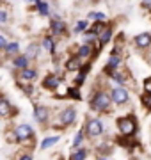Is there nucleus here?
Wrapping results in <instances>:
<instances>
[{
	"label": "nucleus",
	"instance_id": "obj_36",
	"mask_svg": "<svg viewBox=\"0 0 151 160\" xmlns=\"http://www.w3.org/2000/svg\"><path fill=\"white\" fill-rule=\"evenodd\" d=\"M27 2H30V4H37L39 0H27Z\"/></svg>",
	"mask_w": 151,
	"mask_h": 160
},
{
	"label": "nucleus",
	"instance_id": "obj_34",
	"mask_svg": "<svg viewBox=\"0 0 151 160\" xmlns=\"http://www.w3.org/2000/svg\"><path fill=\"white\" fill-rule=\"evenodd\" d=\"M6 46H7V39L0 34V50H6Z\"/></svg>",
	"mask_w": 151,
	"mask_h": 160
},
{
	"label": "nucleus",
	"instance_id": "obj_30",
	"mask_svg": "<svg viewBox=\"0 0 151 160\" xmlns=\"http://www.w3.org/2000/svg\"><path fill=\"white\" fill-rule=\"evenodd\" d=\"M14 160H32V155H30L29 151H25V153H23V151H20Z\"/></svg>",
	"mask_w": 151,
	"mask_h": 160
},
{
	"label": "nucleus",
	"instance_id": "obj_20",
	"mask_svg": "<svg viewBox=\"0 0 151 160\" xmlns=\"http://www.w3.org/2000/svg\"><path fill=\"white\" fill-rule=\"evenodd\" d=\"M36 11H37L39 16H48V14H50V6H48V2L39 0V2L36 4Z\"/></svg>",
	"mask_w": 151,
	"mask_h": 160
},
{
	"label": "nucleus",
	"instance_id": "obj_32",
	"mask_svg": "<svg viewBox=\"0 0 151 160\" xmlns=\"http://www.w3.org/2000/svg\"><path fill=\"white\" fill-rule=\"evenodd\" d=\"M142 87H144V92H149V94H151V77H149V78H146V80H144Z\"/></svg>",
	"mask_w": 151,
	"mask_h": 160
},
{
	"label": "nucleus",
	"instance_id": "obj_31",
	"mask_svg": "<svg viewBox=\"0 0 151 160\" xmlns=\"http://www.w3.org/2000/svg\"><path fill=\"white\" fill-rule=\"evenodd\" d=\"M7 20H9V12L6 9H0V23H7Z\"/></svg>",
	"mask_w": 151,
	"mask_h": 160
},
{
	"label": "nucleus",
	"instance_id": "obj_4",
	"mask_svg": "<svg viewBox=\"0 0 151 160\" xmlns=\"http://www.w3.org/2000/svg\"><path fill=\"white\" fill-rule=\"evenodd\" d=\"M76 119V110L73 109V107H68V109H64L61 114H59L57 118V123H55V126H62V128H66V126L73 125Z\"/></svg>",
	"mask_w": 151,
	"mask_h": 160
},
{
	"label": "nucleus",
	"instance_id": "obj_38",
	"mask_svg": "<svg viewBox=\"0 0 151 160\" xmlns=\"http://www.w3.org/2000/svg\"><path fill=\"white\" fill-rule=\"evenodd\" d=\"M0 100H2V96H0Z\"/></svg>",
	"mask_w": 151,
	"mask_h": 160
},
{
	"label": "nucleus",
	"instance_id": "obj_23",
	"mask_svg": "<svg viewBox=\"0 0 151 160\" xmlns=\"http://www.w3.org/2000/svg\"><path fill=\"white\" fill-rule=\"evenodd\" d=\"M39 45H36V43H32V45L29 46V48H27V53H25V55H27V57L29 59H37L39 57Z\"/></svg>",
	"mask_w": 151,
	"mask_h": 160
},
{
	"label": "nucleus",
	"instance_id": "obj_24",
	"mask_svg": "<svg viewBox=\"0 0 151 160\" xmlns=\"http://www.w3.org/2000/svg\"><path fill=\"white\" fill-rule=\"evenodd\" d=\"M110 78L116 82L117 86H123V84H124V82L128 80V77H126L124 73H121V71H114V73L110 75Z\"/></svg>",
	"mask_w": 151,
	"mask_h": 160
},
{
	"label": "nucleus",
	"instance_id": "obj_21",
	"mask_svg": "<svg viewBox=\"0 0 151 160\" xmlns=\"http://www.w3.org/2000/svg\"><path fill=\"white\" fill-rule=\"evenodd\" d=\"M87 158V149L85 148H80V149H73L70 160H85Z\"/></svg>",
	"mask_w": 151,
	"mask_h": 160
},
{
	"label": "nucleus",
	"instance_id": "obj_12",
	"mask_svg": "<svg viewBox=\"0 0 151 160\" xmlns=\"http://www.w3.org/2000/svg\"><path fill=\"white\" fill-rule=\"evenodd\" d=\"M84 66V59H80L78 55H73L66 61V71H80Z\"/></svg>",
	"mask_w": 151,
	"mask_h": 160
},
{
	"label": "nucleus",
	"instance_id": "obj_26",
	"mask_svg": "<svg viewBox=\"0 0 151 160\" xmlns=\"http://www.w3.org/2000/svg\"><path fill=\"white\" fill-rule=\"evenodd\" d=\"M87 25H89V23L85 22V20H78V22L75 23L73 32H75V34H82V32H85V30H87Z\"/></svg>",
	"mask_w": 151,
	"mask_h": 160
},
{
	"label": "nucleus",
	"instance_id": "obj_10",
	"mask_svg": "<svg viewBox=\"0 0 151 160\" xmlns=\"http://www.w3.org/2000/svg\"><path fill=\"white\" fill-rule=\"evenodd\" d=\"M59 86H61V77L59 75H46L45 77V80H43V87L45 89H48V91H55V89H59Z\"/></svg>",
	"mask_w": 151,
	"mask_h": 160
},
{
	"label": "nucleus",
	"instance_id": "obj_11",
	"mask_svg": "<svg viewBox=\"0 0 151 160\" xmlns=\"http://www.w3.org/2000/svg\"><path fill=\"white\" fill-rule=\"evenodd\" d=\"M134 43L137 48H149L151 46V32H140L134 38Z\"/></svg>",
	"mask_w": 151,
	"mask_h": 160
},
{
	"label": "nucleus",
	"instance_id": "obj_19",
	"mask_svg": "<svg viewBox=\"0 0 151 160\" xmlns=\"http://www.w3.org/2000/svg\"><path fill=\"white\" fill-rule=\"evenodd\" d=\"M11 110H12V105L7 102L6 98H2V100H0V118L11 116Z\"/></svg>",
	"mask_w": 151,
	"mask_h": 160
},
{
	"label": "nucleus",
	"instance_id": "obj_16",
	"mask_svg": "<svg viewBox=\"0 0 151 160\" xmlns=\"http://www.w3.org/2000/svg\"><path fill=\"white\" fill-rule=\"evenodd\" d=\"M29 64H30V59L27 57V55H16V57L12 59V66H14V68L16 69H20V71H22V69H25V68H29Z\"/></svg>",
	"mask_w": 151,
	"mask_h": 160
},
{
	"label": "nucleus",
	"instance_id": "obj_7",
	"mask_svg": "<svg viewBox=\"0 0 151 160\" xmlns=\"http://www.w3.org/2000/svg\"><path fill=\"white\" fill-rule=\"evenodd\" d=\"M50 32H52V36H64L68 32V25L59 16H55L50 20Z\"/></svg>",
	"mask_w": 151,
	"mask_h": 160
},
{
	"label": "nucleus",
	"instance_id": "obj_8",
	"mask_svg": "<svg viewBox=\"0 0 151 160\" xmlns=\"http://www.w3.org/2000/svg\"><path fill=\"white\" fill-rule=\"evenodd\" d=\"M34 119L39 123V125H45L50 119V109L45 107V105H36L34 107Z\"/></svg>",
	"mask_w": 151,
	"mask_h": 160
},
{
	"label": "nucleus",
	"instance_id": "obj_28",
	"mask_svg": "<svg viewBox=\"0 0 151 160\" xmlns=\"http://www.w3.org/2000/svg\"><path fill=\"white\" fill-rule=\"evenodd\" d=\"M140 102H142V107H146L148 110H151V94L149 92H144L140 96Z\"/></svg>",
	"mask_w": 151,
	"mask_h": 160
},
{
	"label": "nucleus",
	"instance_id": "obj_6",
	"mask_svg": "<svg viewBox=\"0 0 151 160\" xmlns=\"http://www.w3.org/2000/svg\"><path fill=\"white\" fill-rule=\"evenodd\" d=\"M85 132H87L89 137H100L103 133V121L98 118H91L85 123Z\"/></svg>",
	"mask_w": 151,
	"mask_h": 160
},
{
	"label": "nucleus",
	"instance_id": "obj_15",
	"mask_svg": "<svg viewBox=\"0 0 151 160\" xmlns=\"http://www.w3.org/2000/svg\"><path fill=\"white\" fill-rule=\"evenodd\" d=\"M112 34H114V32H112V27H110V25H105V29L101 30L100 36H98V45L100 46L107 45V43L112 39Z\"/></svg>",
	"mask_w": 151,
	"mask_h": 160
},
{
	"label": "nucleus",
	"instance_id": "obj_5",
	"mask_svg": "<svg viewBox=\"0 0 151 160\" xmlns=\"http://www.w3.org/2000/svg\"><path fill=\"white\" fill-rule=\"evenodd\" d=\"M12 132H14V135H16L18 142H27V141H30V139L34 137V130H32V126L27 125V123L18 125Z\"/></svg>",
	"mask_w": 151,
	"mask_h": 160
},
{
	"label": "nucleus",
	"instance_id": "obj_9",
	"mask_svg": "<svg viewBox=\"0 0 151 160\" xmlns=\"http://www.w3.org/2000/svg\"><path fill=\"white\" fill-rule=\"evenodd\" d=\"M121 55L119 53H112L110 57H109V61H107V64H105V73L112 75L114 71H117V68L121 66Z\"/></svg>",
	"mask_w": 151,
	"mask_h": 160
},
{
	"label": "nucleus",
	"instance_id": "obj_33",
	"mask_svg": "<svg viewBox=\"0 0 151 160\" xmlns=\"http://www.w3.org/2000/svg\"><path fill=\"white\" fill-rule=\"evenodd\" d=\"M23 91H25V94L32 96V94H34V87L32 86H23Z\"/></svg>",
	"mask_w": 151,
	"mask_h": 160
},
{
	"label": "nucleus",
	"instance_id": "obj_37",
	"mask_svg": "<svg viewBox=\"0 0 151 160\" xmlns=\"http://www.w3.org/2000/svg\"><path fill=\"white\" fill-rule=\"evenodd\" d=\"M100 160H107V158H100Z\"/></svg>",
	"mask_w": 151,
	"mask_h": 160
},
{
	"label": "nucleus",
	"instance_id": "obj_18",
	"mask_svg": "<svg viewBox=\"0 0 151 160\" xmlns=\"http://www.w3.org/2000/svg\"><path fill=\"white\" fill-rule=\"evenodd\" d=\"M61 141V137L59 135H50V137H45L43 141H41V149H48V148H52V146H55V144Z\"/></svg>",
	"mask_w": 151,
	"mask_h": 160
},
{
	"label": "nucleus",
	"instance_id": "obj_2",
	"mask_svg": "<svg viewBox=\"0 0 151 160\" xmlns=\"http://www.w3.org/2000/svg\"><path fill=\"white\" fill-rule=\"evenodd\" d=\"M117 130L121 135L124 137H130L137 132V121H135L134 116H123L117 119Z\"/></svg>",
	"mask_w": 151,
	"mask_h": 160
},
{
	"label": "nucleus",
	"instance_id": "obj_3",
	"mask_svg": "<svg viewBox=\"0 0 151 160\" xmlns=\"http://www.w3.org/2000/svg\"><path fill=\"white\" fill-rule=\"evenodd\" d=\"M110 98L116 105H124L130 100V92L124 86H114L110 89Z\"/></svg>",
	"mask_w": 151,
	"mask_h": 160
},
{
	"label": "nucleus",
	"instance_id": "obj_14",
	"mask_svg": "<svg viewBox=\"0 0 151 160\" xmlns=\"http://www.w3.org/2000/svg\"><path fill=\"white\" fill-rule=\"evenodd\" d=\"M18 78L23 80V84H25V82H32V80L37 78V69H34V68H25V69H22V71L18 73Z\"/></svg>",
	"mask_w": 151,
	"mask_h": 160
},
{
	"label": "nucleus",
	"instance_id": "obj_27",
	"mask_svg": "<svg viewBox=\"0 0 151 160\" xmlns=\"http://www.w3.org/2000/svg\"><path fill=\"white\" fill-rule=\"evenodd\" d=\"M87 18H89V20H93V22H105V20H107V14H105V12L93 11V12H89V14H87Z\"/></svg>",
	"mask_w": 151,
	"mask_h": 160
},
{
	"label": "nucleus",
	"instance_id": "obj_1",
	"mask_svg": "<svg viewBox=\"0 0 151 160\" xmlns=\"http://www.w3.org/2000/svg\"><path fill=\"white\" fill-rule=\"evenodd\" d=\"M112 103L114 102H112V98H110L109 92L98 91L93 98H91V109L96 110V112H105V110H109V107H110Z\"/></svg>",
	"mask_w": 151,
	"mask_h": 160
},
{
	"label": "nucleus",
	"instance_id": "obj_29",
	"mask_svg": "<svg viewBox=\"0 0 151 160\" xmlns=\"http://www.w3.org/2000/svg\"><path fill=\"white\" fill-rule=\"evenodd\" d=\"M66 96L75 98V100H80V98H82V94H80V91H78L76 87H70V89L66 91Z\"/></svg>",
	"mask_w": 151,
	"mask_h": 160
},
{
	"label": "nucleus",
	"instance_id": "obj_13",
	"mask_svg": "<svg viewBox=\"0 0 151 160\" xmlns=\"http://www.w3.org/2000/svg\"><path fill=\"white\" fill-rule=\"evenodd\" d=\"M93 53H94V45H91V43H84V45H80L78 50H76V55L80 59L93 57Z\"/></svg>",
	"mask_w": 151,
	"mask_h": 160
},
{
	"label": "nucleus",
	"instance_id": "obj_35",
	"mask_svg": "<svg viewBox=\"0 0 151 160\" xmlns=\"http://www.w3.org/2000/svg\"><path fill=\"white\" fill-rule=\"evenodd\" d=\"M142 7H146V9H151V0H142Z\"/></svg>",
	"mask_w": 151,
	"mask_h": 160
},
{
	"label": "nucleus",
	"instance_id": "obj_25",
	"mask_svg": "<svg viewBox=\"0 0 151 160\" xmlns=\"http://www.w3.org/2000/svg\"><path fill=\"white\" fill-rule=\"evenodd\" d=\"M82 141H84V130H80V132H76V133H75V139H73L71 148H73V149H80Z\"/></svg>",
	"mask_w": 151,
	"mask_h": 160
},
{
	"label": "nucleus",
	"instance_id": "obj_22",
	"mask_svg": "<svg viewBox=\"0 0 151 160\" xmlns=\"http://www.w3.org/2000/svg\"><path fill=\"white\" fill-rule=\"evenodd\" d=\"M6 53H7V55H18V53H20V43H16V41H11V43H7Z\"/></svg>",
	"mask_w": 151,
	"mask_h": 160
},
{
	"label": "nucleus",
	"instance_id": "obj_17",
	"mask_svg": "<svg viewBox=\"0 0 151 160\" xmlns=\"http://www.w3.org/2000/svg\"><path fill=\"white\" fill-rule=\"evenodd\" d=\"M41 46H43L46 52L53 53V52H55V39H53V36L52 34L45 36V38H43V41H41Z\"/></svg>",
	"mask_w": 151,
	"mask_h": 160
}]
</instances>
